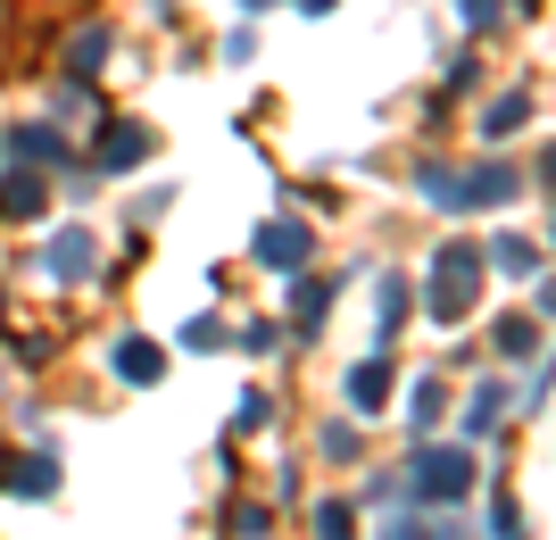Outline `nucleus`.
<instances>
[{"mask_svg":"<svg viewBox=\"0 0 556 540\" xmlns=\"http://www.w3.org/2000/svg\"><path fill=\"white\" fill-rule=\"evenodd\" d=\"M473 250H441V275H432V307H441V316H457L465 300H473Z\"/></svg>","mask_w":556,"mask_h":540,"instance_id":"obj_1","label":"nucleus"},{"mask_svg":"<svg viewBox=\"0 0 556 540\" xmlns=\"http://www.w3.org/2000/svg\"><path fill=\"white\" fill-rule=\"evenodd\" d=\"M50 275H59V282H84V275H92V234H84V225H67V234H59V241H50Z\"/></svg>","mask_w":556,"mask_h":540,"instance_id":"obj_2","label":"nucleus"},{"mask_svg":"<svg viewBox=\"0 0 556 540\" xmlns=\"http://www.w3.org/2000/svg\"><path fill=\"white\" fill-rule=\"evenodd\" d=\"M257 259H266V266H282V275H291V266L307 259V234H300V225H257Z\"/></svg>","mask_w":556,"mask_h":540,"instance_id":"obj_3","label":"nucleus"},{"mask_svg":"<svg viewBox=\"0 0 556 540\" xmlns=\"http://www.w3.org/2000/svg\"><path fill=\"white\" fill-rule=\"evenodd\" d=\"M465 474H473V466H465V457H448V449H441V457H424V466H416V482H424V491H432V499H448V491H465Z\"/></svg>","mask_w":556,"mask_h":540,"instance_id":"obj_4","label":"nucleus"},{"mask_svg":"<svg viewBox=\"0 0 556 540\" xmlns=\"http://www.w3.org/2000/svg\"><path fill=\"white\" fill-rule=\"evenodd\" d=\"M150 159V134H141V125H116L109 141H100V166H141Z\"/></svg>","mask_w":556,"mask_h":540,"instance_id":"obj_5","label":"nucleus"},{"mask_svg":"<svg viewBox=\"0 0 556 540\" xmlns=\"http://www.w3.org/2000/svg\"><path fill=\"white\" fill-rule=\"evenodd\" d=\"M159 366H166V357L150 350V341H116V375H125V382H159Z\"/></svg>","mask_w":556,"mask_h":540,"instance_id":"obj_6","label":"nucleus"},{"mask_svg":"<svg viewBox=\"0 0 556 540\" xmlns=\"http://www.w3.org/2000/svg\"><path fill=\"white\" fill-rule=\"evenodd\" d=\"M0 209H9V216H34V209H42V175H9V184H0Z\"/></svg>","mask_w":556,"mask_h":540,"instance_id":"obj_7","label":"nucleus"},{"mask_svg":"<svg viewBox=\"0 0 556 540\" xmlns=\"http://www.w3.org/2000/svg\"><path fill=\"white\" fill-rule=\"evenodd\" d=\"M100 50H109V34H100V25H84V34L67 42V67H75V75H92V67H100Z\"/></svg>","mask_w":556,"mask_h":540,"instance_id":"obj_8","label":"nucleus"},{"mask_svg":"<svg viewBox=\"0 0 556 540\" xmlns=\"http://www.w3.org/2000/svg\"><path fill=\"white\" fill-rule=\"evenodd\" d=\"M9 482H17L25 499H42L50 482H59V466H50V457H17V474H9Z\"/></svg>","mask_w":556,"mask_h":540,"instance_id":"obj_9","label":"nucleus"},{"mask_svg":"<svg viewBox=\"0 0 556 540\" xmlns=\"http://www.w3.org/2000/svg\"><path fill=\"white\" fill-rule=\"evenodd\" d=\"M382 382H391L382 366H357V375H349V400H357V407H382Z\"/></svg>","mask_w":556,"mask_h":540,"instance_id":"obj_10","label":"nucleus"},{"mask_svg":"<svg viewBox=\"0 0 556 540\" xmlns=\"http://www.w3.org/2000/svg\"><path fill=\"white\" fill-rule=\"evenodd\" d=\"M17 159H59V141H50V125H17Z\"/></svg>","mask_w":556,"mask_h":540,"instance_id":"obj_11","label":"nucleus"},{"mask_svg":"<svg viewBox=\"0 0 556 540\" xmlns=\"http://www.w3.org/2000/svg\"><path fill=\"white\" fill-rule=\"evenodd\" d=\"M325 307H332V282H300V325H325Z\"/></svg>","mask_w":556,"mask_h":540,"instance_id":"obj_12","label":"nucleus"},{"mask_svg":"<svg viewBox=\"0 0 556 540\" xmlns=\"http://www.w3.org/2000/svg\"><path fill=\"white\" fill-rule=\"evenodd\" d=\"M498 266H507V275H532L540 259H532V250H523V241H498Z\"/></svg>","mask_w":556,"mask_h":540,"instance_id":"obj_13","label":"nucleus"},{"mask_svg":"<svg viewBox=\"0 0 556 540\" xmlns=\"http://www.w3.org/2000/svg\"><path fill=\"white\" fill-rule=\"evenodd\" d=\"M316 532H325V540H349V507H325V516H316Z\"/></svg>","mask_w":556,"mask_h":540,"instance_id":"obj_14","label":"nucleus"},{"mask_svg":"<svg viewBox=\"0 0 556 540\" xmlns=\"http://www.w3.org/2000/svg\"><path fill=\"white\" fill-rule=\"evenodd\" d=\"M300 9H316V17H325V9H332V0H300Z\"/></svg>","mask_w":556,"mask_h":540,"instance_id":"obj_15","label":"nucleus"},{"mask_svg":"<svg viewBox=\"0 0 556 540\" xmlns=\"http://www.w3.org/2000/svg\"><path fill=\"white\" fill-rule=\"evenodd\" d=\"M241 9H266V0H241Z\"/></svg>","mask_w":556,"mask_h":540,"instance_id":"obj_16","label":"nucleus"}]
</instances>
